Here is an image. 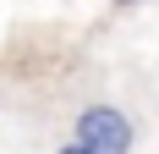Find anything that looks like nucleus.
I'll return each mask as SVG.
<instances>
[{"label":"nucleus","instance_id":"obj_3","mask_svg":"<svg viewBox=\"0 0 159 154\" xmlns=\"http://www.w3.org/2000/svg\"><path fill=\"white\" fill-rule=\"evenodd\" d=\"M110 6H137V0H110Z\"/></svg>","mask_w":159,"mask_h":154},{"label":"nucleus","instance_id":"obj_2","mask_svg":"<svg viewBox=\"0 0 159 154\" xmlns=\"http://www.w3.org/2000/svg\"><path fill=\"white\" fill-rule=\"evenodd\" d=\"M55 154H93V149H88V143H82V138H66V143H61V149H55Z\"/></svg>","mask_w":159,"mask_h":154},{"label":"nucleus","instance_id":"obj_1","mask_svg":"<svg viewBox=\"0 0 159 154\" xmlns=\"http://www.w3.org/2000/svg\"><path fill=\"white\" fill-rule=\"evenodd\" d=\"M71 138H82L93 154H132L137 149V121H132L121 105H110V99H93V105L77 110Z\"/></svg>","mask_w":159,"mask_h":154}]
</instances>
